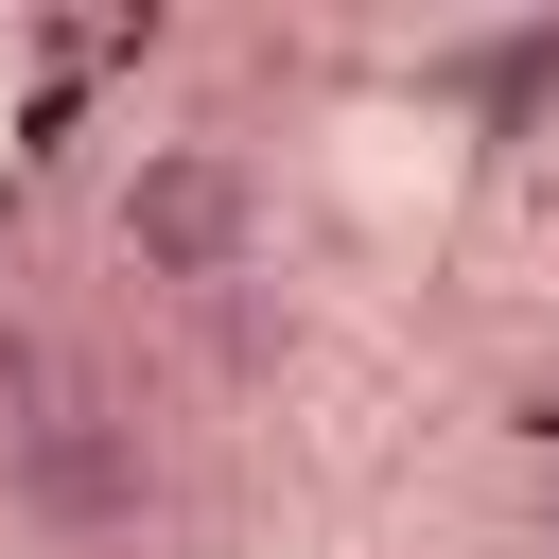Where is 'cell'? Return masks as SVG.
I'll use <instances>...</instances> for the list:
<instances>
[{"label": "cell", "mask_w": 559, "mask_h": 559, "mask_svg": "<svg viewBox=\"0 0 559 559\" xmlns=\"http://www.w3.org/2000/svg\"><path fill=\"white\" fill-rule=\"evenodd\" d=\"M122 262L140 280H175V297H210V280H245L262 262V175L227 157V140H140V175H122Z\"/></svg>", "instance_id": "6da1fadb"}, {"label": "cell", "mask_w": 559, "mask_h": 559, "mask_svg": "<svg viewBox=\"0 0 559 559\" xmlns=\"http://www.w3.org/2000/svg\"><path fill=\"white\" fill-rule=\"evenodd\" d=\"M0 507H17L52 559H87V542H122V524L157 507V437H140L122 402H52L35 437H0Z\"/></svg>", "instance_id": "7a4b0ae2"}, {"label": "cell", "mask_w": 559, "mask_h": 559, "mask_svg": "<svg viewBox=\"0 0 559 559\" xmlns=\"http://www.w3.org/2000/svg\"><path fill=\"white\" fill-rule=\"evenodd\" d=\"M52 402H70V384H52V349H35V332H17V314H0V437H35V419H52Z\"/></svg>", "instance_id": "3957f363"}, {"label": "cell", "mask_w": 559, "mask_h": 559, "mask_svg": "<svg viewBox=\"0 0 559 559\" xmlns=\"http://www.w3.org/2000/svg\"><path fill=\"white\" fill-rule=\"evenodd\" d=\"M542 507H559V489H542Z\"/></svg>", "instance_id": "277c9868"}]
</instances>
